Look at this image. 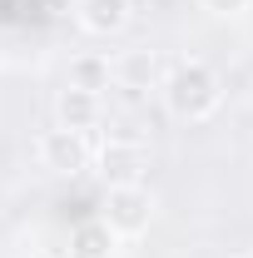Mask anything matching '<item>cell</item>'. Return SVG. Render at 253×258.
<instances>
[{
    "label": "cell",
    "instance_id": "6da1fadb",
    "mask_svg": "<svg viewBox=\"0 0 253 258\" xmlns=\"http://www.w3.org/2000/svg\"><path fill=\"white\" fill-rule=\"evenodd\" d=\"M159 99L169 119L179 124H209L223 109V75L209 60H174L159 80Z\"/></svg>",
    "mask_w": 253,
    "mask_h": 258
},
{
    "label": "cell",
    "instance_id": "7a4b0ae2",
    "mask_svg": "<svg viewBox=\"0 0 253 258\" xmlns=\"http://www.w3.org/2000/svg\"><path fill=\"white\" fill-rule=\"evenodd\" d=\"M154 214H159V204L144 184H114V189H104V204H99L95 219L114 238H144L149 224H154Z\"/></svg>",
    "mask_w": 253,
    "mask_h": 258
},
{
    "label": "cell",
    "instance_id": "3957f363",
    "mask_svg": "<svg viewBox=\"0 0 253 258\" xmlns=\"http://www.w3.org/2000/svg\"><path fill=\"white\" fill-rule=\"evenodd\" d=\"M90 134H75V129H45L40 139H35V159L45 174H55V179H80L85 169H90Z\"/></svg>",
    "mask_w": 253,
    "mask_h": 258
},
{
    "label": "cell",
    "instance_id": "277c9868",
    "mask_svg": "<svg viewBox=\"0 0 253 258\" xmlns=\"http://www.w3.org/2000/svg\"><path fill=\"white\" fill-rule=\"evenodd\" d=\"M90 169L104 179V189H114V184H144L149 149L139 139H104L95 154H90Z\"/></svg>",
    "mask_w": 253,
    "mask_h": 258
},
{
    "label": "cell",
    "instance_id": "5b68a950",
    "mask_svg": "<svg viewBox=\"0 0 253 258\" xmlns=\"http://www.w3.org/2000/svg\"><path fill=\"white\" fill-rule=\"evenodd\" d=\"M109 70H114V85L129 90V95H149V90H159V80H164L159 55H154V50H144V45L119 50V55L109 60Z\"/></svg>",
    "mask_w": 253,
    "mask_h": 258
},
{
    "label": "cell",
    "instance_id": "8992f818",
    "mask_svg": "<svg viewBox=\"0 0 253 258\" xmlns=\"http://www.w3.org/2000/svg\"><path fill=\"white\" fill-rule=\"evenodd\" d=\"M129 0H75V25L95 40H109L129 25Z\"/></svg>",
    "mask_w": 253,
    "mask_h": 258
},
{
    "label": "cell",
    "instance_id": "52a82bcc",
    "mask_svg": "<svg viewBox=\"0 0 253 258\" xmlns=\"http://www.w3.org/2000/svg\"><path fill=\"white\" fill-rule=\"evenodd\" d=\"M55 119L60 129H75V134H90V129L104 124V95H90V90H70L65 85L60 99H55Z\"/></svg>",
    "mask_w": 253,
    "mask_h": 258
},
{
    "label": "cell",
    "instance_id": "ba28073f",
    "mask_svg": "<svg viewBox=\"0 0 253 258\" xmlns=\"http://www.w3.org/2000/svg\"><path fill=\"white\" fill-rule=\"evenodd\" d=\"M70 90H90V95H104L109 85H114V70H109V55H99V50H85V55H75L70 60V80H65Z\"/></svg>",
    "mask_w": 253,
    "mask_h": 258
},
{
    "label": "cell",
    "instance_id": "9c48e42d",
    "mask_svg": "<svg viewBox=\"0 0 253 258\" xmlns=\"http://www.w3.org/2000/svg\"><path fill=\"white\" fill-rule=\"evenodd\" d=\"M114 248H119V238L99 224V219H85V224L70 233V258H114Z\"/></svg>",
    "mask_w": 253,
    "mask_h": 258
},
{
    "label": "cell",
    "instance_id": "30bf717a",
    "mask_svg": "<svg viewBox=\"0 0 253 258\" xmlns=\"http://www.w3.org/2000/svg\"><path fill=\"white\" fill-rule=\"evenodd\" d=\"M248 5H253V0H199V10L214 15V20H238Z\"/></svg>",
    "mask_w": 253,
    "mask_h": 258
},
{
    "label": "cell",
    "instance_id": "8fae6325",
    "mask_svg": "<svg viewBox=\"0 0 253 258\" xmlns=\"http://www.w3.org/2000/svg\"><path fill=\"white\" fill-rule=\"evenodd\" d=\"M238 258H253V253H238Z\"/></svg>",
    "mask_w": 253,
    "mask_h": 258
}]
</instances>
